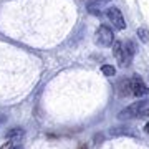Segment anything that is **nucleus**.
Masks as SVG:
<instances>
[{
    "label": "nucleus",
    "instance_id": "f257e3e1",
    "mask_svg": "<svg viewBox=\"0 0 149 149\" xmlns=\"http://www.w3.org/2000/svg\"><path fill=\"white\" fill-rule=\"evenodd\" d=\"M95 42L100 47H111L114 45V33L108 25H100L95 33Z\"/></svg>",
    "mask_w": 149,
    "mask_h": 149
},
{
    "label": "nucleus",
    "instance_id": "f03ea898",
    "mask_svg": "<svg viewBox=\"0 0 149 149\" xmlns=\"http://www.w3.org/2000/svg\"><path fill=\"white\" fill-rule=\"evenodd\" d=\"M149 101H146V100H139V101L133 103V104H129L128 108H124L123 111H119V114H118V118L119 119H133V118H138L141 113H143L144 106L148 104Z\"/></svg>",
    "mask_w": 149,
    "mask_h": 149
},
{
    "label": "nucleus",
    "instance_id": "7ed1b4c3",
    "mask_svg": "<svg viewBox=\"0 0 149 149\" xmlns=\"http://www.w3.org/2000/svg\"><path fill=\"white\" fill-rule=\"evenodd\" d=\"M106 17L109 23H113V27L116 30H124L126 28V22H124V17H123L121 10L118 7H108L106 8Z\"/></svg>",
    "mask_w": 149,
    "mask_h": 149
},
{
    "label": "nucleus",
    "instance_id": "20e7f679",
    "mask_svg": "<svg viewBox=\"0 0 149 149\" xmlns=\"http://www.w3.org/2000/svg\"><path fill=\"white\" fill-rule=\"evenodd\" d=\"M131 80V93H133V96H136V98H144V96L149 95V88L148 85L144 83V80L141 78V76H138V74H134V76H131L129 78Z\"/></svg>",
    "mask_w": 149,
    "mask_h": 149
},
{
    "label": "nucleus",
    "instance_id": "39448f33",
    "mask_svg": "<svg viewBox=\"0 0 149 149\" xmlns=\"http://www.w3.org/2000/svg\"><path fill=\"white\" fill-rule=\"evenodd\" d=\"M134 53H136V47L131 40L123 42V66H129L133 63Z\"/></svg>",
    "mask_w": 149,
    "mask_h": 149
},
{
    "label": "nucleus",
    "instance_id": "423d86ee",
    "mask_svg": "<svg viewBox=\"0 0 149 149\" xmlns=\"http://www.w3.org/2000/svg\"><path fill=\"white\" fill-rule=\"evenodd\" d=\"M118 95L119 96H129L131 93V80H121L118 83Z\"/></svg>",
    "mask_w": 149,
    "mask_h": 149
},
{
    "label": "nucleus",
    "instance_id": "0eeeda50",
    "mask_svg": "<svg viewBox=\"0 0 149 149\" xmlns=\"http://www.w3.org/2000/svg\"><path fill=\"white\" fill-rule=\"evenodd\" d=\"M113 55H114L118 63L123 66V42H116L113 45Z\"/></svg>",
    "mask_w": 149,
    "mask_h": 149
},
{
    "label": "nucleus",
    "instance_id": "6e6552de",
    "mask_svg": "<svg viewBox=\"0 0 149 149\" xmlns=\"http://www.w3.org/2000/svg\"><path fill=\"white\" fill-rule=\"evenodd\" d=\"M138 37H139V40H141L143 43H149V32H148V28H144V27L138 28Z\"/></svg>",
    "mask_w": 149,
    "mask_h": 149
},
{
    "label": "nucleus",
    "instance_id": "1a4fd4ad",
    "mask_svg": "<svg viewBox=\"0 0 149 149\" xmlns=\"http://www.w3.org/2000/svg\"><path fill=\"white\" fill-rule=\"evenodd\" d=\"M101 71H103L104 76H114V74H116V68H114L113 65H103Z\"/></svg>",
    "mask_w": 149,
    "mask_h": 149
},
{
    "label": "nucleus",
    "instance_id": "9d476101",
    "mask_svg": "<svg viewBox=\"0 0 149 149\" xmlns=\"http://www.w3.org/2000/svg\"><path fill=\"white\" fill-rule=\"evenodd\" d=\"M0 149H15V144H13V141H8V143H5Z\"/></svg>",
    "mask_w": 149,
    "mask_h": 149
},
{
    "label": "nucleus",
    "instance_id": "9b49d317",
    "mask_svg": "<svg viewBox=\"0 0 149 149\" xmlns=\"http://www.w3.org/2000/svg\"><path fill=\"white\" fill-rule=\"evenodd\" d=\"M141 118H149V109H144V111L141 113Z\"/></svg>",
    "mask_w": 149,
    "mask_h": 149
},
{
    "label": "nucleus",
    "instance_id": "f8f14e48",
    "mask_svg": "<svg viewBox=\"0 0 149 149\" xmlns=\"http://www.w3.org/2000/svg\"><path fill=\"white\" fill-rule=\"evenodd\" d=\"M106 2H109V0H95V3H100V5L101 3H106Z\"/></svg>",
    "mask_w": 149,
    "mask_h": 149
},
{
    "label": "nucleus",
    "instance_id": "ddd939ff",
    "mask_svg": "<svg viewBox=\"0 0 149 149\" xmlns=\"http://www.w3.org/2000/svg\"><path fill=\"white\" fill-rule=\"evenodd\" d=\"M144 131H146V133L149 134V123H148V124H146V126H144Z\"/></svg>",
    "mask_w": 149,
    "mask_h": 149
}]
</instances>
